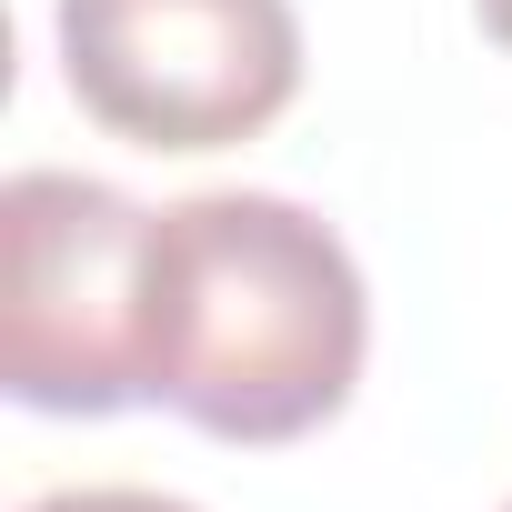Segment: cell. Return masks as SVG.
I'll return each instance as SVG.
<instances>
[{"instance_id":"obj_5","label":"cell","mask_w":512,"mask_h":512,"mask_svg":"<svg viewBox=\"0 0 512 512\" xmlns=\"http://www.w3.org/2000/svg\"><path fill=\"white\" fill-rule=\"evenodd\" d=\"M472 11H482V31H492V41L512 51V0H472Z\"/></svg>"},{"instance_id":"obj_4","label":"cell","mask_w":512,"mask_h":512,"mask_svg":"<svg viewBox=\"0 0 512 512\" xmlns=\"http://www.w3.org/2000/svg\"><path fill=\"white\" fill-rule=\"evenodd\" d=\"M21 512H201L181 492H141V482H71V492H41Z\"/></svg>"},{"instance_id":"obj_1","label":"cell","mask_w":512,"mask_h":512,"mask_svg":"<svg viewBox=\"0 0 512 512\" xmlns=\"http://www.w3.org/2000/svg\"><path fill=\"white\" fill-rule=\"evenodd\" d=\"M372 352V292L322 211L191 191L151 221V402L211 442L322 432Z\"/></svg>"},{"instance_id":"obj_6","label":"cell","mask_w":512,"mask_h":512,"mask_svg":"<svg viewBox=\"0 0 512 512\" xmlns=\"http://www.w3.org/2000/svg\"><path fill=\"white\" fill-rule=\"evenodd\" d=\"M502 512H512V502H502Z\"/></svg>"},{"instance_id":"obj_2","label":"cell","mask_w":512,"mask_h":512,"mask_svg":"<svg viewBox=\"0 0 512 512\" xmlns=\"http://www.w3.org/2000/svg\"><path fill=\"white\" fill-rule=\"evenodd\" d=\"M151 221L111 181L21 171L0 191V382L31 412L151 402Z\"/></svg>"},{"instance_id":"obj_3","label":"cell","mask_w":512,"mask_h":512,"mask_svg":"<svg viewBox=\"0 0 512 512\" xmlns=\"http://www.w3.org/2000/svg\"><path fill=\"white\" fill-rule=\"evenodd\" d=\"M61 81L131 151H231L302 91L292 0H61Z\"/></svg>"}]
</instances>
